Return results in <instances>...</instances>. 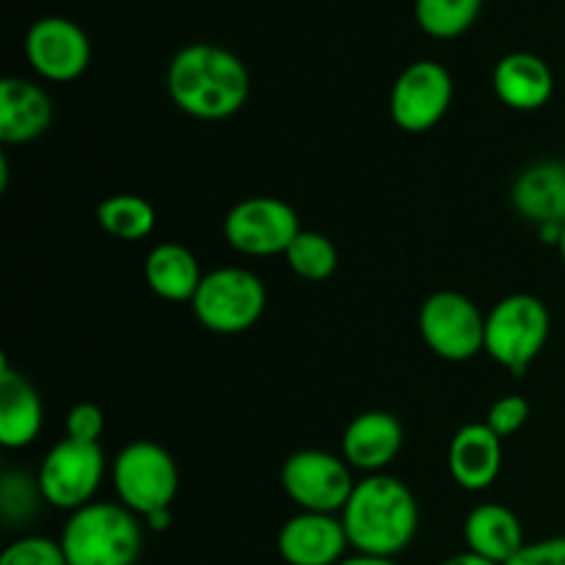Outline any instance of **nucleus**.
<instances>
[{"instance_id":"1","label":"nucleus","mask_w":565,"mask_h":565,"mask_svg":"<svg viewBox=\"0 0 565 565\" xmlns=\"http://www.w3.org/2000/svg\"><path fill=\"white\" fill-rule=\"evenodd\" d=\"M166 92L182 114L202 121H221L246 105L252 77L232 50L196 42L177 50L166 72Z\"/></svg>"},{"instance_id":"2","label":"nucleus","mask_w":565,"mask_h":565,"mask_svg":"<svg viewBox=\"0 0 565 565\" xmlns=\"http://www.w3.org/2000/svg\"><path fill=\"white\" fill-rule=\"evenodd\" d=\"M340 516L359 555L395 561L412 546L419 530V505L412 489L384 472L359 480Z\"/></svg>"},{"instance_id":"3","label":"nucleus","mask_w":565,"mask_h":565,"mask_svg":"<svg viewBox=\"0 0 565 565\" xmlns=\"http://www.w3.org/2000/svg\"><path fill=\"white\" fill-rule=\"evenodd\" d=\"M58 541L70 565H136L143 533L125 505L92 502L70 513Z\"/></svg>"},{"instance_id":"4","label":"nucleus","mask_w":565,"mask_h":565,"mask_svg":"<svg viewBox=\"0 0 565 565\" xmlns=\"http://www.w3.org/2000/svg\"><path fill=\"white\" fill-rule=\"evenodd\" d=\"M552 315L541 298L513 292L486 315V353L508 373L524 375L544 351Z\"/></svg>"},{"instance_id":"5","label":"nucleus","mask_w":565,"mask_h":565,"mask_svg":"<svg viewBox=\"0 0 565 565\" xmlns=\"http://www.w3.org/2000/svg\"><path fill=\"white\" fill-rule=\"evenodd\" d=\"M191 307L204 329L232 337L259 323L268 307V292L252 270L218 268L204 274Z\"/></svg>"},{"instance_id":"6","label":"nucleus","mask_w":565,"mask_h":565,"mask_svg":"<svg viewBox=\"0 0 565 565\" xmlns=\"http://www.w3.org/2000/svg\"><path fill=\"white\" fill-rule=\"evenodd\" d=\"M114 489L119 505L136 516L171 511L180 491V469L171 452L154 441H132L114 461Z\"/></svg>"},{"instance_id":"7","label":"nucleus","mask_w":565,"mask_h":565,"mask_svg":"<svg viewBox=\"0 0 565 565\" xmlns=\"http://www.w3.org/2000/svg\"><path fill=\"white\" fill-rule=\"evenodd\" d=\"M281 489L301 511L340 516L356 480L345 458L326 450H301L292 452L281 467Z\"/></svg>"},{"instance_id":"8","label":"nucleus","mask_w":565,"mask_h":565,"mask_svg":"<svg viewBox=\"0 0 565 565\" xmlns=\"http://www.w3.org/2000/svg\"><path fill=\"white\" fill-rule=\"evenodd\" d=\"M419 334L436 356L469 362L486 351V318L472 298L456 290L434 292L419 309Z\"/></svg>"},{"instance_id":"9","label":"nucleus","mask_w":565,"mask_h":565,"mask_svg":"<svg viewBox=\"0 0 565 565\" xmlns=\"http://www.w3.org/2000/svg\"><path fill=\"white\" fill-rule=\"evenodd\" d=\"M103 478L105 456L99 445H83L64 436L50 447L36 480L47 505L75 513L92 505Z\"/></svg>"},{"instance_id":"10","label":"nucleus","mask_w":565,"mask_h":565,"mask_svg":"<svg viewBox=\"0 0 565 565\" xmlns=\"http://www.w3.org/2000/svg\"><path fill=\"white\" fill-rule=\"evenodd\" d=\"M298 232H301L298 213L276 196L243 199L224 218L226 243L246 257L285 254Z\"/></svg>"},{"instance_id":"11","label":"nucleus","mask_w":565,"mask_h":565,"mask_svg":"<svg viewBox=\"0 0 565 565\" xmlns=\"http://www.w3.org/2000/svg\"><path fill=\"white\" fill-rule=\"evenodd\" d=\"M452 105V77L439 61H414L397 75L390 94V116L401 130L428 132Z\"/></svg>"},{"instance_id":"12","label":"nucleus","mask_w":565,"mask_h":565,"mask_svg":"<svg viewBox=\"0 0 565 565\" xmlns=\"http://www.w3.org/2000/svg\"><path fill=\"white\" fill-rule=\"evenodd\" d=\"M25 55L39 77L50 83H70L92 64V42L77 22L66 17H42L28 28Z\"/></svg>"},{"instance_id":"13","label":"nucleus","mask_w":565,"mask_h":565,"mask_svg":"<svg viewBox=\"0 0 565 565\" xmlns=\"http://www.w3.org/2000/svg\"><path fill=\"white\" fill-rule=\"evenodd\" d=\"M351 546L342 516L301 511L281 524L276 552L287 565H340Z\"/></svg>"},{"instance_id":"14","label":"nucleus","mask_w":565,"mask_h":565,"mask_svg":"<svg viewBox=\"0 0 565 565\" xmlns=\"http://www.w3.org/2000/svg\"><path fill=\"white\" fill-rule=\"evenodd\" d=\"M403 450V425L390 412H364L342 434V458L351 469L381 475Z\"/></svg>"},{"instance_id":"15","label":"nucleus","mask_w":565,"mask_h":565,"mask_svg":"<svg viewBox=\"0 0 565 565\" xmlns=\"http://www.w3.org/2000/svg\"><path fill=\"white\" fill-rule=\"evenodd\" d=\"M447 467L463 491H486L502 472V439L486 423H469L452 436Z\"/></svg>"},{"instance_id":"16","label":"nucleus","mask_w":565,"mask_h":565,"mask_svg":"<svg viewBox=\"0 0 565 565\" xmlns=\"http://www.w3.org/2000/svg\"><path fill=\"white\" fill-rule=\"evenodd\" d=\"M494 92L502 105L513 110H530L544 108L555 94V72L546 64L541 55L535 53H508L497 61L494 66Z\"/></svg>"},{"instance_id":"17","label":"nucleus","mask_w":565,"mask_h":565,"mask_svg":"<svg viewBox=\"0 0 565 565\" xmlns=\"http://www.w3.org/2000/svg\"><path fill=\"white\" fill-rule=\"evenodd\" d=\"M50 121H53V103L39 83L25 77L0 81V141H36L47 132Z\"/></svg>"},{"instance_id":"18","label":"nucleus","mask_w":565,"mask_h":565,"mask_svg":"<svg viewBox=\"0 0 565 565\" xmlns=\"http://www.w3.org/2000/svg\"><path fill=\"white\" fill-rule=\"evenodd\" d=\"M511 202L524 221L539 226H565V163L563 160H541L527 166L516 177Z\"/></svg>"},{"instance_id":"19","label":"nucleus","mask_w":565,"mask_h":565,"mask_svg":"<svg viewBox=\"0 0 565 565\" xmlns=\"http://www.w3.org/2000/svg\"><path fill=\"white\" fill-rule=\"evenodd\" d=\"M44 406L39 392L20 373L3 362L0 370V445L6 450H22L42 434Z\"/></svg>"},{"instance_id":"20","label":"nucleus","mask_w":565,"mask_h":565,"mask_svg":"<svg viewBox=\"0 0 565 565\" xmlns=\"http://www.w3.org/2000/svg\"><path fill=\"white\" fill-rule=\"evenodd\" d=\"M463 539H467L469 552L497 565L513 561L527 544L519 516L500 502L472 508L463 522Z\"/></svg>"},{"instance_id":"21","label":"nucleus","mask_w":565,"mask_h":565,"mask_svg":"<svg viewBox=\"0 0 565 565\" xmlns=\"http://www.w3.org/2000/svg\"><path fill=\"white\" fill-rule=\"evenodd\" d=\"M143 279L163 301H193L204 274L191 248L180 243H160L147 254Z\"/></svg>"},{"instance_id":"22","label":"nucleus","mask_w":565,"mask_h":565,"mask_svg":"<svg viewBox=\"0 0 565 565\" xmlns=\"http://www.w3.org/2000/svg\"><path fill=\"white\" fill-rule=\"evenodd\" d=\"M97 221L110 237L132 243L152 235L154 224H158V213H154L152 202H147L143 196H136V193H116V196H108L99 202Z\"/></svg>"},{"instance_id":"23","label":"nucleus","mask_w":565,"mask_h":565,"mask_svg":"<svg viewBox=\"0 0 565 565\" xmlns=\"http://www.w3.org/2000/svg\"><path fill=\"white\" fill-rule=\"evenodd\" d=\"M486 0H414V20L428 36L458 39L478 22Z\"/></svg>"},{"instance_id":"24","label":"nucleus","mask_w":565,"mask_h":565,"mask_svg":"<svg viewBox=\"0 0 565 565\" xmlns=\"http://www.w3.org/2000/svg\"><path fill=\"white\" fill-rule=\"evenodd\" d=\"M287 265L296 276L307 281H326L340 265V254L337 246L320 232H298L296 241L290 243V248L285 252Z\"/></svg>"},{"instance_id":"25","label":"nucleus","mask_w":565,"mask_h":565,"mask_svg":"<svg viewBox=\"0 0 565 565\" xmlns=\"http://www.w3.org/2000/svg\"><path fill=\"white\" fill-rule=\"evenodd\" d=\"M39 500H44L39 480H33L25 472L6 469L3 480H0V511H3V522L9 527L20 522H31L39 508Z\"/></svg>"},{"instance_id":"26","label":"nucleus","mask_w":565,"mask_h":565,"mask_svg":"<svg viewBox=\"0 0 565 565\" xmlns=\"http://www.w3.org/2000/svg\"><path fill=\"white\" fill-rule=\"evenodd\" d=\"M0 565H70L66 563L61 541L42 539V535H25L11 541L0 555Z\"/></svg>"},{"instance_id":"27","label":"nucleus","mask_w":565,"mask_h":565,"mask_svg":"<svg viewBox=\"0 0 565 565\" xmlns=\"http://www.w3.org/2000/svg\"><path fill=\"white\" fill-rule=\"evenodd\" d=\"M530 412H533V408H530L527 397L505 395L489 408V414H486V425H489L500 439H508V436H513L516 430H522L524 425H527Z\"/></svg>"},{"instance_id":"28","label":"nucleus","mask_w":565,"mask_h":565,"mask_svg":"<svg viewBox=\"0 0 565 565\" xmlns=\"http://www.w3.org/2000/svg\"><path fill=\"white\" fill-rule=\"evenodd\" d=\"M105 430V414L94 403H77L66 414V436L83 445H99V436Z\"/></svg>"},{"instance_id":"29","label":"nucleus","mask_w":565,"mask_h":565,"mask_svg":"<svg viewBox=\"0 0 565 565\" xmlns=\"http://www.w3.org/2000/svg\"><path fill=\"white\" fill-rule=\"evenodd\" d=\"M505 565H565V535L524 544V550Z\"/></svg>"},{"instance_id":"30","label":"nucleus","mask_w":565,"mask_h":565,"mask_svg":"<svg viewBox=\"0 0 565 565\" xmlns=\"http://www.w3.org/2000/svg\"><path fill=\"white\" fill-rule=\"evenodd\" d=\"M439 565H497V563L486 561V557L475 555V552L467 550V552H458V555L447 557V561H441Z\"/></svg>"},{"instance_id":"31","label":"nucleus","mask_w":565,"mask_h":565,"mask_svg":"<svg viewBox=\"0 0 565 565\" xmlns=\"http://www.w3.org/2000/svg\"><path fill=\"white\" fill-rule=\"evenodd\" d=\"M340 565H397L392 557H375V555H353V557H345Z\"/></svg>"},{"instance_id":"32","label":"nucleus","mask_w":565,"mask_h":565,"mask_svg":"<svg viewBox=\"0 0 565 565\" xmlns=\"http://www.w3.org/2000/svg\"><path fill=\"white\" fill-rule=\"evenodd\" d=\"M149 524H152V530H166L171 524V511H160L154 513V516L147 519Z\"/></svg>"},{"instance_id":"33","label":"nucleus","mask_w":565,"mask_h":565,"mask_svg":"<svg viewBox=\"0 0 565 565\" xmlns=\"http://www.w3.org/2000/svg\"><path fill=\"white\" fill-rule=\"evenodd\" d=\"M557 252H561V259L565 263V226H563V235H561V243H557Z\"/></svg>"},{"instance_id":"34","label":"nucleus","mask_w":565,"mask_h":565,"mask_svg":"<svg viewBox=\"0 0 565 565\" xmlns=\"http://www.w3.org/2000/svg\"><path fill=\"white\" fill-rule=\"evenodd\" d=\"M491 3H502V0H491Z\"/></svg>"}]
</instances>
